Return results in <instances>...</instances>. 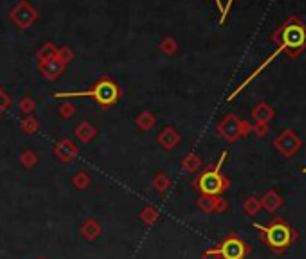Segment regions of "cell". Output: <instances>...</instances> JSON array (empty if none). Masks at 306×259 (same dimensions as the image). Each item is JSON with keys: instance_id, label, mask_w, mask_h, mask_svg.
Returning <instances> with one entry per match:
<instances>
[{"instance_id": "cell-1", "label": "cell", "mask_w": 306, "mask_h": 259, "mask_svg": "<svg viewBox=\"0 0 306 259\" xmlns=\"http://www.w3.org/2000/svg\"><path fill=\"white\" fill-rule=\"evenodd\" d=\"M254 227L260 230L263 242H265L276 254L286 252L288 248L299 240V234H297L296 228L290 227V225H288L283 218H279V216H276L274 222L270 225L254 224Z\"/></svg>"}, {"instance_id": "cell-2", "label": "cell", "mask_w": 306, "mask_h": 259, "mask_svg": "<svg viewBox=\"0 0 306 259\" xmlns=\"http://www.w3.org/2000/svg\"><path fill=\"white\" fill-rule=\"evenodd\" d=\"M225 158H227V152L222 153L218 164L212 166V168H207V170L198 176L196 182H194L196 189L202 192L204 196L214 198L229 189V180L222 174V166H224Z\"/></svg>"}, {"instance_id": "cell-3", "label": "cell", "mask_w": 306, "mask_h": 259, "mask_svg": "<svg viewBox=\"0 0 306 259\" xmlns=\"http://www.w3.org/2000/svg\"><path fill=\"white\" fill-rule=\"evenodd\" d=\"M274 40L281 45V49L288 52L297 54L302 49H306V27L302 26L301 20L290 18L278 32H276Z\"/></svg>"}, {"instance_id": "cell-4", "label": "cell", "mask_w": 306, "mask_h": 259, "mask_svg": "<svg viewBox=\"0 0 306 259\" xmlns=\"http://www.w3.org/2000/svg\"><path fill=\"white\" fill-rule=\"evenodd\" d=\"M54 98H92L96 99V103L99 106H112L119 99V88L114 81L110 80H101L98 81L92 88L85 90V92H56Z\"/></svg>"}, {"instance_id": "cell-5", "label": "cell", "mask_w": 306, "mask_h": 259, "mask_svg": "<svg viewBox=\"0 0 306 259\" xmlns=\"http://www.w3.org/2000/svg\"><path fill=\"white\" fill-rule=\"evenodd\" d=\"M250 252L248 245L243 242L242 238L236 234H230L229 238H225L224 242L216 248H211L204 254V258H218V259H245Z\"/></svg>"}, {"instance_id": "cell-6", "label": "cell", "mask_w": 306, "mask_h": 259, "mask_svg": "<svg viewBox=\"0 0 306 259\" xmlns=\"http://www.w3.org/2000/svg\"><path fill=\"white\" fill-rule=\"evenodd\" d=\"M276 150H278L281 155L284 156H294L299 150H301L302 146V140L299 137H297L296 134H294L292 130H286V132H283V134L279 135L278 138H276L274 142Z\"/></svg>"}, {"instance_id": "cell-7", "label": "cell", "mask_w": 306, "mask_h": 259, "mask_svg": "<svg viewBox=\"0 0 306 259\" xmlns=\"http://www.w3.org/2000/svg\"><path fill=\"white\" fill-rule=\"evenodd\" d=\"M220 130H222V134H224V137H227L229 140H236V138L242 135V122H240L234 116H230L222 122Z\"/></svg>"}, {"instance_id": "cell-8", "label": "cell", "mask_w": 306, "mask_h": 259, "mask_svg": "<svg viewBox=\"0 0 306 259\" xmlns=\"http://www.w3.org/2000/svg\"><path fill=\"white\" fill-rule=\"evenodd\" d=\"M260 202H261V207H265L268 212H276L279 207L283 206V198L279 196L276 191H268Z\"/></svg>"}, {"instance_id": "cell-9", "label": "cell", "mask_w": 306, "mask_h": 259, "mask_svg": "<svg viewBox=\"0 0 306 259\" xmlns=\"http://www.w3.org/2000/svg\"><path fill=\"white\" fill-rule=\"evenodd\" d=\"M252 116H254V119H256L258 122H268L272 117L276 116L274 114V110L268 106V104H265V103H261L260 106L252 112Z\"/></svg>"}, {"instance_id": "cell-10", "label": "cell", "mask_w": 306, "mask_h": 259, "mask_svg": "<svg viewBox=\"0 0 306 259\" xmlns=\"http://www.w3.org/2000/svg\"><path fill=\"white\" fill-rule=\"evenodd\" d=\"M260 209H261V202L258 200V198H248V200L245 202V210H247L250 216L256 214Z\"/></svg>"}, {"instance_id": "cell-11", "label": "cell", "mask_w": 306, "mask_h": 259, "mask_svg": "<svg viewBox=\"0 0 306 259\" xmlns=\"http://www.w3.org/2000/svg\"><path fill=\"white\" fill-rule=\"evenodd\" d=\"M254 130H256V134L260 135V137H263V135L266 134V130H268V122H258V126Z\"/></svg>"}, {"instance_id": "cell-12", "label": "cell", "mask_w": 306, "mask_h": 259, "mask_svg": "<svg viewBox=\"0 0 306 259\" xmlns=\"http://www.w3.org/2000/svg\"><path fill=\"white\" fill-rule=\"evenodd\" d=\"M8 104H9V98L0 90V112H4L6 108H8Z\"/></svg>"}, {"instance_id": "cell-13", "label": "cell", "mask_w": 306, "mask_h": 259, "mask_svg": "<svg viewBox=\"0 0 306 259\" xmlns=\"http://www.w3.org/2000/svg\"><path fill=\"white\" fill-rule=\"evenodd\" d=\"M216 4H218V8H220V11H222V20H224L225 9H224V6H222V0H216Z\"/></svg>"}, {"instance_id": "cell-14", "label": "cell", "mask_w": 306, "mask_h": 259, "mask_svg": "<svg viewBox=\"0 0 306 259\" xmlns=\"http://www.w3.org/2000/svg\"><path fill=\"white\" fill-rule=\"evenodd\" d=\"M232 4V0H229V6ZM229 6H227V8H225V16H227V11H229Z\"/></svg>"}]
</instances>
